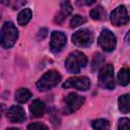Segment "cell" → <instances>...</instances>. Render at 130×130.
I'll return each mask as SVG.
<instances>
[{
  "label": "cell",
  "mask_w": 130,
  "mask_h": 130,
  "mask_svg": "<svg viewBox=\"0 0 130 130\" xmlns=\"http://www.w3.org/2000/svg\"><path fill=\"white\" fill-rule=\"evenodd\" d=\"M18 38V30L12 21H5L0 32L1 46L5 49L11 48Z\"/></svg>",
  "instance_id": "obj_1"
},
{
  "label": "cell",
  "mask_w": 130,
  "mask_h": 130,
  "mask_svg": "<svg viewBox=\"0 0 130 130\" xmlns=\"http://www.w3.org/2000/svg\"><path fill=\"white\" fill-rule=\"evenodd\" d=\"M87 64L86 56L80 51H74L70 53L65 61V67L70 73H79L81 68Z\"/></svg>",
  "instance_id": "obj_2"
},
{
  "label": "cell",
  "mask_w": 130,
  "mask_h": 130,
  "mask_svg": "<svg viewBox=\"0 0 130 130\" xmlns=\"http://www.w3.org/2000/svg\"><path fill=\"white\" fill-rule=\"evenodd\" d=\"M60 81H61V75L59 74V72L55 70H49L38 80L37 87L39 88V90L42 91L49 90L54 86H56Z\"/></svg>",
  "instance_id": "obj_3"
},
{
  "label": "cell",
  "mask_w": 130,
  "mask_h": 130,
  "mask_svg": "<svg viewBox=\"0 0 130 130\" xmlns=\"http://www.w3.org/2000/svg\"><path fill=\"white\" fill-rule=\"evenodd\" d=\"M100 84L107 89H114L115 87V77H114V67L112 64L104 65L99 73Z\"/></svg>",
  "instance_id": "obj_4"
},
{
  "label": "cell",
  "mask_w": 130,
  "mask_h": 130,
  "mask_svg": "<svg viewBox=\"0 0 130 130\" xmlns=\"http://www.w3.org/2000/svg\"><path fill=\"white\" fill-rule=\"evenodd\" d=\"M83 103H84V98L83 96H81V95H79L75 92H71L64 100L63 112L66 115H69V114L77 111L79 108H81Z\"/></svg>",
  "instance_id": "obj_5"
},
{
  "label": "cell",
  "mask_w": 130,
  "mask_h": 130,
  "mask_svg": "<svg viewBox=\"0 0 130 130\" xmlns=\"http://www.w3.org/2000/svg\"><path fill=\"white\" fill-rule=\"evenodd\" d=\"M99 46L106 52H112L115 50L117 45V40L115 35L109 29H103L99 39H98Z\"/></svg>",
  "instance_id": "obj_6"
},
{
  "label": "cell",
  "mask_w": 130,
  "mask_h": 130,
  "mask_svg": "<svg viewBox=\"0 0 130 130\" xmlns=\"http://www.w3.org/2000/svg\"><path fill=\"white\" fill-rule=\"evenodd\" d=\"M93 42V34L89 28H82L72 35V43L77 47H88Z\"/></svg>",
  "instance_id": "obj_7"
},
{
  "label": "cell",
  "mask_w": 130,
  "mask_h": 130,
  "mask_svg": "<svg viewBox=\"0 0 130 130\" xmlns=\"http://www.w3.org/2000/svg\"><path fill=\"white\" fill-rule=\"evenodd\" d=\"M90 86V81L85 76H74L68 78L63 84V88H76L78 90H86Z\"/></svg>",
  "instance_id": "obj_8"
},
{
  "label": "cell",
  "mask_w": 130,
  "mask_h": 130,
  "mask_svg": "<svg viewBox=\"0 0 130 130\" xmlns=\"http://www.w3.org/2000/svg\"><path fill=\"white\" fill-rule=\"evenodd\" d=\"M110 18H111V22L116 26L126 24L129 21V15L126 7L124 5H120L117 8H115L111 13Z\"/></svg>",
  "instance_id": "obj_9"
},
{
  "label": "cell",
  "mask_w": 130,
  "mask_h": 130,
  "mask_svg": "<svg viewBox=\"0 0 130 130\" xmlns=\"http://www.w3.org/2000/svg\"><path fill=\"white\" fill-rule=\"evenodd\" d=\"M65 45H66V36L62 31L54 30L51 35L50 50L53 53H58L64 48Z\"/></svg>",
  "instance_id": "obj_10"
},
{
  "label": "cell",
  "mask_w": 130,
  "mask_h": 130,
  "mask_svg": "<svg viewBox=\"0 0 130 130\" xmlns=\"http://www.w3.org/2000/svg\"><path fill=\"white\" fill-rule=\"evenodd\" d=\"M7 119L11 123H21L25 119L24 110L20 106H12L7 111Z\"/></svg>",
  "instance_id": "obj_11"
},
{
  "label": "cell",
  "mask_w": 130,
  "mask_h": 130,
  "mask_svg": "<svg viewBox=\"0 0 130 130\" xmlns=\"http://www.w3.org/2000/svg\"><path fill=\"white\" fill-rule=\"evenodd\" d=\"M29 111L34 117H42L45 113V104L40 100H34L29 106Z\"/></svg>",
  "instance_id": "obj_12"
},
{
  "label": "cell",
  "mask_w": 130,
  "mask_h": 130,
  "mask_svg": "<svg viewBox=\"0 0 130 130\" xmlns=\"http://www.w3.org/2000/svg\"><path fill=\"white\" fill-rule=\"evenodd\" d=\"M72 10H73V8H72V6H71L70 2H68V1L62 2V3H61V11H60V13L56 16L55 21H56V22H58V23L62 22V21H63V20L68 16V15H70V14H71Z\"/></svg>",
  "instance_id": "obj_13"
},
{
  "label": "cell",
  "mask_w": 130,
  "mask_h": 130,
  "mask_svg": "<svg viewBox=\"0 0 130 130\" xmlns=\"http://www.w3.org/2000/svg\"><path fill=\"white\" fill-rule=\"evenodd\" d=\"M118 105H119V110L122 113L126 114L130 112V94L129 93L122 94L118 100Z\"/></svg>",
  "instance_id": "obj_14"
},
{
  "label": "cell",
  "mask_w": 130,
  "mask_h": 130,
  "mask_svg": "<svg viewBox=\"0 0 130 130\" xmlns=\"http://www.w3.org/2000/svg\"><path fill=\"white\" fill-rule=\"evenodd\" d=\"M89 15L92 19H95V20H104L106 19L107 17V12L105 10V8L101 5H98L95 6L94 8H92L89 12Z\"/></svg>",
  "instance_id": "obj_15"
},
{
  "label": "cell",
  "mask_w": 130,
  "mask_h": 130,
  "mask_svg": "<svg viewBox=\"0 0 130 130\" xmlns=\"http://www.w3.org/2000/svg\"><path fill=\"white\" fill-rule=\"evenodd\" d=\"M118 82L120 85H127L130 82V69L127 67H124L122 69H120L119 73H118Z\"/></svg>",
  "instance_id": "obj_16"
},
{
  "label": "cell",
  "mask_w": 130,
  "mask_h": 130,
  "mask_svg": "<svg viewBox=\"0 0 130 130\" xmlns=\"http://www.w3.org/2000/svg\"><path fill=\"white\" fill-rule=\"evenodd\" d=\"M31 98V92L27 88H19L15 92V100L18 103H26Z\"/></svg>",
  "instance_id": "obj_17"
},
{
  "label": "cell",
  "mask_w": 130,
  "mask_h": 130,
  "mask_svg": "<svg viewBox=\"0 0 130 130\" xmlns=\"http://www.w3.org/2000/svg\"><path fill=\"white\" fill-rule=\"evenodd\" d=\"M31 18V10L29 8H24L22 9L17 17V22L20 25H25Z\"/></svg>",
  "instance_id": "obj_18"
},
{
  "label": "cell",
  "mask_w": 130,
  "mask_h": 130,
  "mask_svg": "<svg viewBox=\"0 0 130 130\" xmlns=\"http://www.w3.org/2000/svg\"><path fill=\"white\" fill-rule=\"evenodd\" d=\"M91 126L94 130H109L111 125L106 119H96L91 122Z\"/></svg>",
  "instance_id": "obj_19"
},
{
  "label": "cell",
  "mask_w": 130,
  "mask_h": 130,
  "mask_svg": "<svg viewBox=\"0 0 130 130\" xmlns=\"http://www.w3.org/2000/svg\"><path fill=\"white\" fill-rule=\"evenodd\" d=\"M104 63V57L102 54L98 53L93 56V59H92V62H91V68H92V71H96Z\"/></svg>",
  "instance_id": "obj_20"
},
{
  "label": "cell",
  "mask_w": 130,
  "mask_h": 130,
  "mask_svg": "<svg viewBox=\"0 0 130 130\" xmlns=\"http://www.w3.org/2000/svg\"><path fill=\"white\" fill-rule=\"evenodd\" d=\"M85 21H86V19H85L84 16L76 14V15L72 16V18L70 19V26L71 27H77V26L83 24Z\"/></svg>",
  "instance_id": "obj_21"
},
{
  "label": "cell",
  "mask_w": 130,
  "mask_h": 130,
  "mask_svg": "<svg viewBox=\"0 0 130 130\" xmlns=\"http://www.w3.org/2000/svg\"><path fill=\"white\" fill-rule=\"evenodd\" d=\"M118 130H130V119L122 118L118 123Z\"/></svg>",
  "instance_id": "obj_22"
},
{
  "label": "cell",
  "mask_w": 130,
  "mask_h": 130,
  "mask_svg": "<svg viewBox=\"0 0 130 130\" xmlns=\"http://www.w3.org/2000/svg\"><path fill=\"white\" fill-rule=\"evenodd\" d=\"M27 130H49L45 124L42 123H32L27 126Z\"/></svg>",
  "instance_id": "obj_23"
},
{
  "label": "cell",
  "mask_w": 130,
  "mask_h": 130,
  "mask_svg": "<svg viewBox=\"0 0 130 130\" xmlns=\"http://www.w3.org/2000/svg\"><path fill=\"white\" fill-rule=\"evenodd\" d=\"M47 34H48V29H47L46 27L41 28V29L39 30V32H38V39L43 40V39H44V38L47 36Z\"/></svg>",
  "instance_id": "obj_24"
},
{
  "label": "cell",
  "mask_w": 130,
  "mask_h": 130,
  "mask_svg": "<svg viewBox=\"0 0 130 130\" xmlns=\"http://www.w3.org/2000/svg\"><path fill=\"white\" fill-rule=\"evenodd\" d=\"M125 41H126V43L130 46V30H129L128 34L126 35V37H125Z\"/></svg>",
  "instance_id": "obj_25"
},
{
  "label": "cell",
  "mask_w": 130,
  "mask_h": 130,
  "mask_svg": "<svg viewBox=\"0 0 130 130\" xmlns=\"http://www.w3.org/2000/svg\"><path fill=\"white\" fill-rule=\"evenodd\" d=\"M7 130H19V129H17V128H10V129H7Z\"/></svg>",
  "instance_id": "obj_26"
}]
</instances>
